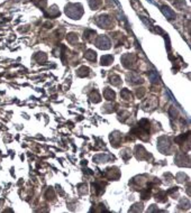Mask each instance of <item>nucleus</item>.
Listing matches in <instances>:
<instances>
[{
    "label": "nucleus",
    "mask_w": 191,
    "mask_h": 213,
    "mask_svg": "<svg viewBox=\"0 0 191 213\" xmlns=\"http://www.w3.org/2000/svg\"><path fill=\"white\" fill-rule=\"evenodd\" d=\"M85 57L89 58V60H94V58H96V53H93L92 51H89L88 54H85Z\"/></svg>",
    "instance_id": "obj_4"
},
{
    "label": "nucleus",
    "mask_w": 191,
    "mask_h": 213,
    "mask_svg": "<svg viewBox=\"0 0 191 213\" xmlns=\"http://www.w3.org/2000/svg\"><path fill=\"white\" fill-rule=\"evenodd\" d=\"M105 97L108 99V100H112L114 97H115V94H114V92L109 91V89H106V92H105Z\"/></svg>",
    "instance_id": "obj_3"
},
{
    "label": "nucleus",
    "mask_w": 191,
    "mask_h": 213,
    "mask_svg": "<svg viewBox=\"0 0 191 213\" xmlns=\"http://www.w3.org/2000/svg\"><path fill=\"white\" fill-rule=\"evenodd\" d=\"M112 61V57L111 56H109V55H107V56H102V58H101V62H102V64H105V65H108V64H110V62Z\"/></svg>",
    "instance_id": "obj_2"
},
{
    "label": "nucleus",
    "mask_w": 191,
    "mask_h": 213,
    "mask_svg": "<svg viewBox=\"0 0 191 213\" xmlns=\"http://www.w3.org/2000/svg\"><path fill=\"white\" fill-rule=\"evenodd\" d=\"M162 10H163V12H164V15H165V16L169 18V19H172V18L174 17V14H173V12H172V11H171V10H170V9H169V8H166V7H163V9H162Z\"/></svg>",
    "instance_id": "obj_1"
}]
</instances>
